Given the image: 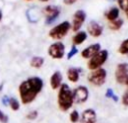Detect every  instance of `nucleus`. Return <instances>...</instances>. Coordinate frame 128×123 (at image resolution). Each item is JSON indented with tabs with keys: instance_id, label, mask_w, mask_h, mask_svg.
Wrapping results in <instances>:
<instances>
[{
	"instance_id": "obj_22",
	"label": "nucleus",
	"mask_w": 128,
	"mask_h": 123,
	"mask_svg": "<svg viewBox=\"0 0 128 123\" xmlns=\"http://www.w3.org/2000/svg\"><path fill=\"white\" fill-rule=\"evenodd\" d=\"M118 8L125 12L126 16L128 17V0H117Z\"/></svg>"
},
{
	"instance_id": "obj_20",
	"label": "nucleus",
	"mask_w": 128,
	"mask_h": 123,
	"mask_svg": "<svg viewBox=\"0 0 128 123\" xmlns=\"http://www.w3.org/2000/svg\"><path fill=\"white\" fill-rule=\"evenodd\" d=\"M123 23H124V21H123L121 18H118V19H116V20H114V21H111V22L109 23L108 27H109L111 30H119V29L122 27Z\"/></svg>"
},
{
	"instance_id": "obj_35",
	"label": "nucleus",
	"mask_w": 128,
	"mask_h": 123,
	"mask_svg": "<svg viewBox=\"0 0 128 123\" xmlns=\"http://www.w3.org/2000/svg\"><path fill=\"white\" fill-rule=\"evenodd\" d=\"M27 1H31V0H27Z\"/></svg>"
},
{
	"instance_id": "obj_14",
	"label": "nucleus",
	"mask_w": 128,
	"mask_h": 123,
	"mask_svg": "<svg viewBox=\"0 0 128 123\" xmlns=\"http://www.w3.org/2000/svg\"><path fill=\"white\" fill-rule=\"evenodd\" d=\"M41 11L38 7H31L26 11V16L29 22L31 23H36L39 21L41 18Z\"/></svg>"
},
{
	"instance_id": "obj_33",
	"label": "nucleus",
	"mask_w": 128,
	"mask_h": 123,
	"mask_svg": "<svg viewBox=\"0 0 128 123\" xmlns=\"http://www.w3.org/2000/svg\"><path fill=\"white\" fill-rule=\"evenodd\" d=\"M3 86H4V85H3V84H0V91H1V90H2V88H3Z\"/></svg>"
},
{
	"instance_id": "obj_34",
	"label": "nucleus",
	"mask_w": 128,
	"mask_h": 123,
	"mask_svg": "<svg viewBox=\"0 0 128 123\" xmlns=\"http://www.w3.org/2000/svg\"><path fill=\"white\" fill-rule=\"evenodd\" d=\"M39 1H42V2H47V1H49V0H39Z\"/></svg>"
},
{
	"instance_id": "obj_19",
	"label": "nucleus",
	"mask_w": 128,
	"mask_h": 123,
	"mask_svg": "<svg viewBox=\"0 0 128 123\" xmlns=\"http://www.w3.org/2000/svg\"><path fill=\"white\" fill-rule=\"evenodd\" d=\"M43 64H44V58L41 56H34V57H32V59L30 61L31 67L36 68V69L41 68L43 66Z\"/></svg>"
},
{
	"instance_id": "obj_3",
	"label": "nucleus",
	"mask_w": 128,
	"mask_h": 123,
	"mask_svg": "<svg viewBox=\"0 0 128 123\" xmlns=\"http://www.w3.org/2000/svg\"><path fill=\"white\" fill-rule=\"evenodd\" d=\"M70 28H71V24L68 21H63L60 24H58L55 27H53L52 29H50L48 35L52 39L60 40V39L64 38L67 35V33L69 32Z\"/></svg>"
},
{
	"instance_id": "obj_7",
	"label": "nucleus",
	"mask_w": 128,
	"mask_h": 123,
	"mask_svg": "<svg viewBox=\"0 0 128 123\" xmlns=\"http://www.w3.org/2000/svg\"><path fill=\"white\" fill-rule=\"evenodd\" d=\"M43 13L45 14V23L47 25L52 24L60 15V8L56 5H47L43 9Z\"/></svg>"
},
{
	"instance_id": "obj_30",
	"label": "nucleus",
	"mask_w": 128,
	"mask_h": 123,
	"mask_svg": "<svg viewBox=\"0 0 128 123\" xmlns=\"http://www.w3.org/2000/svg\"><path fill=\"white\" fill-rule=\"evenodd\" d=\"M9 97L7 96V95H5V96H3L2 97V103L5 105V106H8L9 105Z\"/></svg>"
},
{
	"instance_id": "obj_23",
	"label": "nucleus",
	"mask_w": 128,
	"mask_h": 123,
	"mask_svg": "<svg viewBox=\"0 0 128 123\" xmlns=\"http://www.w3.org/2000/svg\"><path fill=\"white\" fill-rule=\"evenodd\" d=\"M9 106L13 111H17L20 108V103L15 97H11L9 99Z\"/></svg>"
},
{
	"instance_id": "obj_13",
	"label": "nucleus",
	"mask_w": 128,
	"mask_h": 123,
	"mask_svg": "<svg viewBox=\"0 0 128 123\" xmlns=\"http://www.w3.org/2000/svg\"><path fill=\"white\" fill-rule=\"evenodd\" d=\"M101 50V46L99 43H95L92 44L88 47H86L85 49H83L81 51V56L85 59H90L91 57H93L95 54H97L99 51Z\"/></svg>"
},
{
	"instance_id": "obj_4",
	"label": "nucleus",
	"mask_w": 128,
	"mask_h": 123,
	"mask_svg": "<svg viewBox=\"0 0 128 123\" xmlns=\"http://www.w3.org/2000/svg\"><path fill=\"white\" fill-rule=\"evenodd\" d=\"M108 51L103 49V50H100L97 54H95L93 57H91L87 63V66H88V69L90 70H95V69H98V68H101V66L106 62V60L108 59Z\"/></svg>"
},
{
	"instance_id": "obj_8",
	"label": "nucleus",
	"mask_w": 128,
	"mask_h": 123,
	"mask_svg": "<svg viewBox=\"0 0 128 123\" xmlns=\"http://www.w3.org/2000/svg\"><path fill=\"white\" fill-rule=\"evenodd\" d=\"M65 54V46L62 42H55L48 48V55L54 59H61Z\"/></svg>"
},
{
	"instance_id": "obj_15",
	"label": "nucleus",
	"mask_w": 128,
	"mask_h": 123,
	"mask_svg": "<svg viewBox=\"0 0 128 123\" xmlns=\"http://www.w3.org/2000/svg\"><path fill=\"white\" fill-rule=\"evenodd\" d=\"M62 73L60 71H55L51 77H50V86L52 89H59L60 86L62 85Z\"/></svg>"
},
{
	"instance_id": "obj_24",
	"label": "nucleus",
	"mask_w": 128,
	"mask_h": 123,
	"mask_svg": "<svg viewBox=\"0 0 128 123\" xmlns=\"http://www.w3.org/2000/svg\"><path fill=\"white\" fill-rule=\"evenodd\" d=\"M69 119H70V121H71L72 123H76V122H78L79 119H80L79 112H78L77 110H73V111L70 113V115H69Z\"/></svg>"
},
{
	"instance_id": "obj_29",
	"label": "nucleus",
	"mask_w": 128,
	"mask_h": 123,
	"mask_svg": "<svg viewBox=\"0 0 128 123\" xmlns=\"http://www.w3.org/2000/svg\"><path fill=\"white\" fill-rule=\"evenodd\" d=\"M8 121H9L8 116H7L4 112H2V111L0 110V122H1V123H8Z\"/></svg>"
},
{
	"instance_id": "obj_31",
	"label": "nucleus",
	"mask_w": 128,
	"mask_h": 123,
	"mask_svg": "<svg viewBox=\"0 0 128 123\" xmlns=\"http://www.w3.org/2000/svg\"><path fill=\"white\" fill-rule=\"evenodd\" d=\"M76 1L78 0H63V3L65 5H73L74 3H76Z\"/></svg>"
},
{
	"instance_id": "obj_9",
	"label": "nucleus",
	"mask_w": 128,
	"mask_h": 123,
	"mask_svg": "<svg viewBox=\"0 0 128 123\" xmlns=\"http://www.w3.org/2000/svg\"><path fill=\"white\" fill-rule=\"evenodd\" d=\"M128 78V63H119L115 70V79L119 84H125Z\"/></svg>"
},
{
	"instance_id": "obj_5",
	"label": "nucleus",
	"mask_w": 128,
	"mask_h": 123,
	"mask_svg": "<svg viewBox=\"0 0 128 123\" xmlns=\"http://www.w3.org/2000/svg\"><path fill=\"white\" fill-rule=\"evenodd\" d=\"M106 77H107L106 70L104 68H98L92 70V72L89 73L88 81L95 86H102L106 81Z\"/></svg>"
},
{
	"instance_id": "obj_21",
	"label": "nucleus",
	"mask_w": 128,
	"mask_h": 123,
	"mask_svg": "<svg viewBox=\"0 0 128 123\" xmlns=\"http://www.w3.org/2000/svg\"><path fill=\"white\" fill-rule=\"evenodd\" d=\"M118 52L122 55L128 54V38L125 39L124 41H122V43L120 44V46L118 48Z\"/></svg>"
},
{
	"instance_id": "obj_28",
	"label": "nucleus",
	"mask_w": 128,
	"mask_h": 123,
	"mask_svg": "<svg viewBox=\"0 0 128 123\" xmlns=\"http://www.w3.org/2000/svg\"><path fill=\"white\" fill-rule=\"evenodd\" d=\"M122 103L125 106H128V87H127V89L125 90V92L122 95Z\"/></svg>"
},
{
	"instance_id": "obj_11",
	"label": "nucleus",
	"mask_w": 128,
	"mask_h": 123,
	"mask_svg": "<svg viewBox=\"0 0 128 123\" xmlns=\"http://www.w3.org/2000/svg\"><path fill=\"white\" fill-rule=\"evenodd\" d=\"M80 123H96L97 115L95 110L93 109H86L80 115Z\"/></svg>"
},
{
	"instance_id": "obj_2",
	"label": "nucleus",
	"mask_w": 128,
	"mask_h": 123,
	"mask_svg": "<svg viewBox=\"0 0 128 123\" xmlns=\"http://www.w3.org/2000/svg\"><path fill=\"white\" fill-rule=\"evenodd\" d=\"M57 103L62 111H67L72 107L74 103L73 95H72V90L70 89L68 84L62 83V85L60 86L57 95Z\"/></svg>"
},
{
	"instance_id": "obj_26",
	"label": "nucleus",
	"mask_w": 128,
	"mask_h": 123,
	"mask_svg": "<svg viewBox=\"0 0 128 123\" xmlns=\"http://www.w3.org/2000/svg\"><path fill=\"white\" fill-rule=\"evenodd\" d=\"M78 53V49H77V47L76 46H72L71 47V49H70V51L68 52V54H67V59H71L73 56H75L76 54Z\"/></svg>"
},
{
	"instance_id": "obj_1",
	"label": "nucleus",
	"mask_w": 128,
	"mask_h": 123,
	"mask_svg": "<svg viewBox=\"0 0 128 123\" xmlns=\"http://www.w3.org/2000/svg\"><path fill=\"white\" fill-rule=\"evenodd\" d=\"M43 80L40 77H30L22 81L18 87L20 99L23 104H29L43 89Z\"/></svg>"
},
{
	"instance_id": "obj_32",
	"label": "nucleus",
	"mask_w": 128,
	"mask_h": 123,
	"mask_svg": "<svg viewBox=\"0 0 128 123\" xmlns=\"http://www.w3.org/2000/svg\"><path fill=\"white\" fill-rule=\"evenodd\" d=\"M2 16H3V15H2V12H1V10H0V21L2 20Z\"/></svg>"
},
{
	"instance_id": "obj_16",
	"label": "nucleus",
	"mask_w": 128,
	"mask_h": 123,
	"mask_svg": "<svg viewBox=\"0 0 128 123\" xmlns=\"http://www.w3.org/2000/svg\"><path fill=\"white\" fill-rule=\"evenodd\" d=\"M67 78L70 82H77L80 78V69L75 68V67H70L67 70Z\"/></svg>"
},
{
	"instance_id": "obj_10",
	"label": "nucleus",
	"mask_w": 128,
	"mask_h": 123,
	"mask_svg": "<svg viewBox=\"0 0 128 123\" xmlns=\"http://www.w3.org/2000/svg\"><path fill=\"white\" fill-rule=\"evenodd\" d=\"M85 19H86V13L83 10H77L73 15V20H72V25H71L72 30L79 31L83 23L85 22Z\"/></svg>"
},
{
	"instance_id": "obj_17",
	"label": "nucleus",
	"mask_w": 128,
	"mask_h": 123,
	"mask_svg": "<svg viewBox=\"0 0 128 123\" xmlns=\"http://www.w3.org/2000/svg\"><path fill=\"white\" fill-rule=\"evenodd\" d=\"M86 39H87V32H86V31H78V32L73 36L72 42H73V45L76 46V45L82 44Z\"/></svg>"
},
{
	"instance_id": "obj_12",
	"label": "nucleus",
	"mask_w": 128,
	"mask_h": 123,
	"mask_svg": "<svg viewBox=\"0 0 128 123\" xmlns=\"http://www.w3.org/2000/svg\"><path fill=\"white\" fill-rule=\"evenodd\" d=\"M87 32L92 37L97 38V37H99V36L102 35V33H103V27H102L101 24H99L96 21H90L88 23V26H87Z\"/></svg>"
},
{
	"instance_id": "obj_18",
	"label": "nucleus",
	"mask_w": 128,
	"mask_h": 123,
	"mask_svg": "<svg viewBox=\"0 0 128 123\" xmlns=\"http://www.w3.org/2000/svg\"><path fill=\"white\" fill-rule=\"evenodd\" d=\"M119 15H120V9L118 7H112V8H110L106 12L105 17H106V19L108 21L111 22V21H114V20L118 19L119 18Z\"/></svg>"
},
{
	"instance_id": "obj_6",
	"label": "nucleus",
	"mask_w": 128,
	"mask_h": 123,
	"mask_svg": "<svg viewBox=\"0 0 128 123\" xmlns=\"http://www.w3.org/2000/svg\"><path fill=\"white\" fill-rule=\"evenodd\" d=\"M72 95H73L74 103L81 104V103H84L87 101V99L89 97V91L86 86L80 85L72 91Z\"/></svg>"
},
{
	"instance_id": "obj_27",
	"label": "nucleus",
	"mask_w": 128,
	"mask_h": 123,
	"mask_svg": "<svg viewBox=\"0 0 128 123\" xmlns=\"http://www.w3.org/2000/svg\"><path fill=\"white\" fill-rule=\"evenodd\" d=\"M37 116H38V112H37L36 110H33V111H31V112H29V113L27 114L26 118H27L28 120H34V119L37 118Z\"/></svg>"
},
{
	"instance_id": "obj_25",
	"label": "nucleus",
	"mask_w": 128,
	"mask_h": 123,
	"mask_svg": "<svg viewBox=\"0 0 128 123\" xmlns=\"http://www.w3.org/2000/svg\"><path fill=\"white\" fill-rule=\"evenodd\" d=\"M105 96H106L107 98H112V99H113V101H115V102H117V101H118V97L114 94V91H113L111 88H108V89L106 90Z\"/></svg>"
}]
</instances>
